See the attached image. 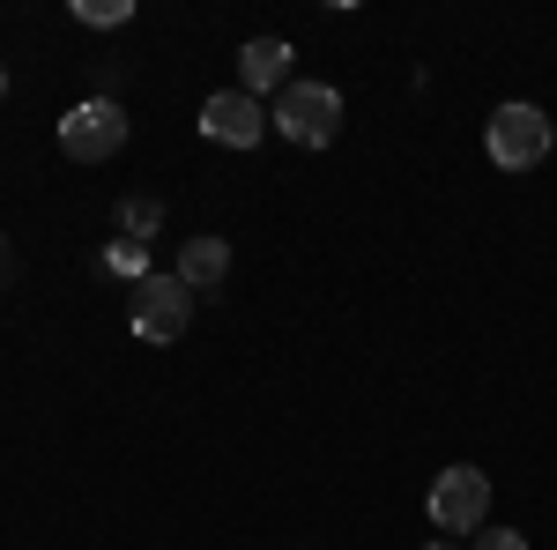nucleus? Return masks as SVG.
Here are the masks:
<instances>
[{
    "label": "nucleus",
    "instance_id": "1",
    "mask_svg": "<svg viewBox=\"0 0 557 550\" xmlns=\"http://www.w3.org/2000/svg\"><path fill=\"white\" fill-rule=\"evenodd\" d=\"M483 149H491L498 171H535L557 149V120L543 105H498V112L483 120Z\"/></svg>",
    "mask_w": 557,
    "mask_h": 550
},
{
    "label": "nucleus",
    "instance_id": "2",
    "mask_svg": "<svg viewBox=\"0 0 557 550\" xmlns=\"http://www.w3.org/2000/svg\"><path fill=\"white\" fill-rule=\"evenodd\" d=\"M268 127L283 134V142H298V149H327L343 134V89L335 83H290L275 97Z\"/></svg>",
    "mask_w": 557,
    "mask_h": 550
},
{
    "label": "nucleus",
    "instance_id": "3",
    "mask_svg": "<svg viewBox=\"0 0 557 550\" xmlns=\"http://www.w3.org/2000/svg\"><path fill=\"white\" fill-rule=\"evenodd\" d=\"M424 513H431V528H438V536H483V521H491V476H483L475 462L438 468Z\"/></svg>",
    "mask_w": 557,
    "mask_h": 550
},
{
    "label": "nucleus",
    "instance_id": "4",
    "mask_svg": "<svg viewBox=\"0 0 557 550\" xmlns=\"http://www.w3.org/2000/svg\"><path fill=\"white\" fill-rule=\"evenodd\" d=\"M60 149H67L75 164H104V157H120V149H127V105H120V97H83V105H67V120H60Z\"/></svg>",
    "mask_w": 557,
    "mask_h": 550
},
{
    "label": "nucleus",
    "instance_id": "5",
    "mask_svg": "<svg viewBox=\"0 0 557 550\" xmlns=\"http://www.w3.org/2000/svg\"><path fill=\"white\" fill-rule=\"evenodd\" d=\"M186 320H194V291L178 283V276H149V283H134V313H127V328L141 342H178L186 335Z\"/></svg>",
    "mask_w": 557,
    "mask_h": 550
},
{
    "label": "nucleus",
    "instance_id": "6",
    "mask_svg": "<svg viewBox=\"0 0 557 550\" xmlns=\"http://www.w3.org/2000/svg\"><path fill=\"white\" fill-rule=\"evenodd\" d=\"M260 97H246V89H215V97H201V134L209 142H223V149H260Z\"/></svg>",
    "mask_w": 557,
    "mask_h": 550
},
{
    "label": "nucleus",
    "instance_id": "7",
    "mask_svg": "<svg viewBox=\"0 0 557 550\" xmlns=\"http://www.w3.org/2000/svg\"><path fill=\"white\" fill-rule=\"evenodd\" d=\"M290 38H246L238 45V75H246V97H283L290 89Z\"/></svg>",
    "mask_w": 557,
    "mask_h": 550
},
{
    "label": "nucleus",
    "instance_id": "8",
    "mask_svg": "<svg viewBox=\"0 0 557 550\" xmlns=\"http://www.w3.org/2000/svg\"><path fill=\"white\" fill-rule=\"evenodd\" d=\"M172 276H178V283H186L194 297H209L215 283L231 276V246H223V239H186V254H178Z\"/></svg>",
    "mask_w": 557,
    "mask_h": 550
},
{
    "label": "nucleus",
    "instance_id": "9",
    "mask_svg": "<svg viewBox=\"0 0 557 550\" xmlns=\"http://www.w3.org/2000/svg\"><path fill=\"white\" fill-rule=\"evenodd\" d=\"M157 223H164V201H141V194H134V201H120V231H127V239H141V246H149V239H157Z\"/></svg>",
    "mask_w": 557,
    "mask_h": 550
},
{
    "label": "nucleus",
    "instance_id": "10",
    "mask_svg": "<svg viewBox=\"0 0 557 550\" xmlns=\"http://www.w3.org/2000/svg\"><path fill=\"white\" fill-rule=\"evenodd\" d=\"M104 268H112V276H134V283H149V276H157V268H149V246H141V239H120V246L104 254Z\"/></svg>",
    "mask_w": 557,
    "mask_h": 550
},
{
    "label": "nucleus",
    "instance_id": "11",
    "mask_svg": "<svg viewBox=\"0 0 557 550\" xmlns=\"http://www.w3.org/2000/svg\"><path fill=\"white\" fill-rule=\"evenodd\" d=\"M134 15V0H75V23H89V30H120Z\"/></svg>",
    "mask_w": 557,
    "mask_h": 550
},
{
    "label": "nucleus",
    "instance_id": "12",
    "mask_svg": "<svg viewBox=\"0 0 557 550\" xmlns=\"http://www.w3.org/2000/svg\"><path fill=\"white\" fill-rule=\"evenodd\" d=\"M475 550H528V536H513V528H483Z\"/></svg>",
    "mask_w": 557,
    "mask_h": 550
},
{
    "label": "nucleus",
    "instance_id": "13",
    "mask_svg": "<svg viewBox=\"0 0 557 550\" xmlns=\"http://www.w3.org/2000/svg\"><path fill=\"white\" fill-rule=\"evenodd\" d=\"M0 276H8V246H0Z\"/></svg>",
    "mask_w": 557,
    "mask_h": 550
},
{
    "label": "nucleus",
    "instance_id": "14",
    "mask_svg": "<svg viewBox=\"0 0 557 550\" xmlns=\"http://www.w3.org/2000/svg\"><path fill=\"white\" fill-rule=\"evenodd\" d=\"M0 97H8V68H0Z\"/></svg>",
    "mask_w": 557,
    "mask_h": 550
},
{
    "label": "nucleus",
    "instance_id": "15",
    "mask_svg": "<svg viewBox=\"0 0 557 550\" xmlns=\"http://www.w3.org/2000/svg\"><path fill=\"white\" fill-rule=\"evenodd\" d=\"M424 550H454V543H424Z\"/></svg>",
    "mask_w": 557,
    "mask_h": 550
}]
</instances>
